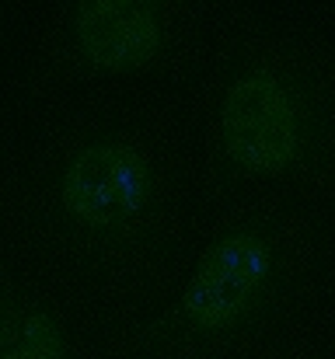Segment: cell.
<instances>
[{
  "label": "cell",
  "mask_w": 335,
  "mask_h": 359,
  "mask_svg": "<svg viewBox=\"0 0 335 359\" xmlns=\"http://www.w3.org/2000/svg\"><path fill=\"white\" fill-rule=\"evenodd\" d=\"M14 210L32 244L122 297H150L185 262V171L168 126L129 105L60 119L32 150Z\"/></svg>",
  "instance_id": "1"
},
{
  "label": "cell",
  "mask_w": 335,
  "mask_h": 359,
  "mask_svg": "<svg viewBox=\"0 0 335 359\" xmlns=\"http://www.w3.org/2000/svg\"><path fill=\"white\" fill-rule=\"evenodd\" d=\"M199 192L210 210L287 196L335 203V42L258 4L227 7L203 98Z\"/></svg>",
  "instance_id": "2"
},
{
  "label": "cell",
  "mask_w": 335,
  "mask_h": 359,
  "mask_svg": "<svg viewBox=\"0 0 335 359\" xmlns=\"http://www.w3.org/2000/svg\"><path fill=\"white\" fill-rule=\"evenodd\" d=\"M325 231L315 206L251 196L223 206L164 307L115 332L119 359H241L315 293Z\"/></svg>",
  "instance_id": "3"
},
{
  "label": "cell",
  "mask_w": 335,
  "mask_h": 359,
  "mask_svg": "<svg viewBox=\"0 0 335 359\" xmlns=\"http://www.w3.org/2000/svg\"><path fill=\"white\" fill-rule=\"evenodd\" d=\"M206 21V7L192 0H63L35 39L28 91L178 74L203 49Z\"/></svg>",
  "instance_id": "4"
},
{
  "label": "cell",
  "mask_w": 335,
  "mask_h": 359,
  "mask_svg": "<svg viewBox=\"0 0 335 359\" xmlns=\"http://www.w3.org/2000/svg\"><path fill=\"white\" fill-rule=\"evenodd\" d=\"M0 359H74V328L63 307L28 283L0 238Z\"/></svg>",
  "instance_id": "5"
},
{
  "label": "cell",
  "mask_w": 335,
  "mask_h": 359,
  "mask_svg": "<svg viewBox=\"0 0 335 359\" xmlns=\"http://www.w3.org/2000/svg\"><path fill=\"white\" fill-rule=\"evenodd\" d=\"M276 359H311L308 353H287V356H276Z\"/></svg>",
  "instance_id": "6"
}]
</instances>
